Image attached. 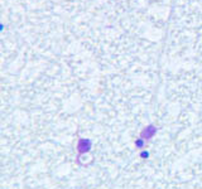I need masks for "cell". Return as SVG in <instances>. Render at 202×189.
Wrapping results in <instances>:
<instances>
[{
  "label": "cell",
  "mask_w": 202,
  "mask_h": 189,
  "mask_svg": "<svg viewBox=\"0 0 202 189\" xmlns=\"http://www.w3.org/2000/svg\"><path fill=\"white\" fill-rule=\"evenodd\" d=\"M156 132H157V127L153 126V125H149V126H147V127H145V129L142 131V134H140V138H142L143 140H144V139H145V140L152 139Z\"/></svg>",
  "instance_id": "obj_1"
},
{
  "label": "cell",
  "mask_w": 202,
  "mask_h": 189,
  "mask_svg": "<svg viewBox=\"0 0 202 189\" xmlns=\"http://www.w3.org/2000/svg\"><path fill=\"white\" fill-rule=\"evenodd\" d=\"M91 149V141L87 140V139H82L80 140L78 143V150L80 153H86V151H88Z\"/></svg>",
  "instance_id": "obj_2"
}]
</instances>
